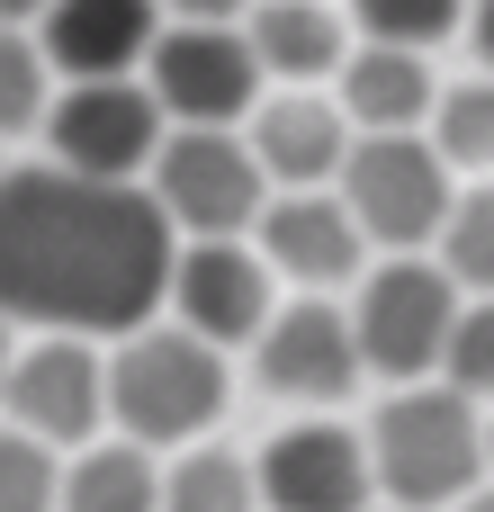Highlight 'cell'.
I'll return each instance as SVG.
<instances>
[{"label":"cell","mask_w":494,"mask_h":512,"mask_svg":"<svg viewBox=\"0 0 494 512\" xmlns=\"http://www.w3.org/2000/svg\"><path fill=\"white\" fill-rule=\"evenodd\" d=\"M180 225L135 180L18 162L0 198V288L36 333H144L171 306Z\"/></svg>","instance_id":"obj_1"},{"label":"cell","mask_w":494,"mask_h":512,"mask_svg":"<svg viewBox=\"0 0 494 512\" xmlns=\"http://www.w3.org/2000/svg\"><path fill=\"white\" fill-rule=\"evenodd\" d=\"M369 459H378V495L405 512H450L477 495V477L494 468L477 396L450 378H414L369 414Z\"/></svg>","instance_id":"obj_2"},{"label":"cell","mask_w":494,"mask_h":512,"mask_svg":"<svg viewBox=\"0 0 494 512\" xmlns=\"http://www.w3.org/2000/svg\"><path fill=\"white\" fill-rule=\"evenodd\" d=\"M234 378H225V342L189 333L180 315L171 324H144V333H117L108 351V414L126 441H153V450H189L216 414H225Z\"/></svg>","instance_id":"obj_3"},{"label":"cell","mask_w":494,"mask_h":512,"mask_svg":"<svg viewBox=\"0 0 494 512\" xmlns=\"http://www.w3.org/2000/svg\"><path fill=\"white\" fill-rule=\"evenodd\" d=\"M459 315H468V288H459V270H450V261H423V252L378 261V270L360 279V297H351V324H360L369 378H396V387L441 378Z\"/></svg>","instance_id":"obj_4"},{"label":"cell","mask_w":494,"mask_h":512,"mask_svg":"<svg viewBox=\"0 0 494 512\" xmlns=\"http://www.w3.org/2000/svg\"><path fill=\"white\" fill-rule=\"evenodd\" d=\"M450 171H459V162H450L432 135L387 126V135H360V144H351V162H342V198L360 207L369 243H387V252H423V243H441V225H450V207H459Z\"/></svg>","instance_id":"obj_5"},{"label":"cell","mask_w":494,"mask_h":512,"mask_svg":"<svg viewBox=\"0 0 494 512\" xmlns=\"http://www.w3.org/2000/svg\"><path fill=\"white\" fill-rule=\"evenodd\" d=\"M45 144L63 171H90V180H153L162 144H171V108L153 81L135 72H108V81H72L45 117Z\"/></svg>","instance_id":"obj_6"},{"label":"cell","mask_w":494,"mask_h":512,"mask_svg":"<svg viewBox=\"0 0 494 512\" xmlns=\"http://www.w3.org/2000/svg\"><path fill=\"white\" fill-rule=\"evenodd\" d=\"M270 189V162H261V144L252 135H234V126H171V144H162V162H153V198L171 207V225L198 243V234H243V225H261V198Z\"/></svg>","instance_id":"obj_7"},{"label":"cell","mask_w":494,"mask_h":512,"mask_svg":"<svg viewBox=\"0 0 494 512\" xmlns=\"http://www.w3.org/2000/svg\"><path fill=\"white\" fill-rule=\"evenodd\" d=\"M261 72L270 63H261L243 18H171L153 63H144V81L162 90L171 126H234V117H252Z\"/></svg>","instance_id":"obj_8"},{"label":"cell","mask_w":494,"mask_h":512,"mask_svg":"<svg viewBox=\"0 0 494 512\" xmlns=\"http://www.w3.org/2000/svg\"><path fill=\"white\" fill-rule=\"evenodd\" d=\"M252 369H261V387L288 396V405H342V396L369 378V351H360V324H351L342 306L297 297V306H279L270 333L252 342Z\"/></svg>","instance_id":"obj_9"},{"label":"cell","mask_w":494,"mask_h":512,"mask_svg":"<svg viewBox=\"0 0 494 512\" xmlns=\"http://www.w3.org/2000/svg\"><path fill=\"white\" fill-rule=\"evenodd\" d=\"M9 423L45 432L54 450H81L108 414V360L90 351V333H45L9 360Z\"/></svg>","instance_id":"obj_10"},{"label":"cell","mask_w":494,"mask_h":512,"mask_svg":"<svg viewBox=\"0 0 494 512\" xmlns=\"http://www.w3.org/2000/svg\"><path fill=\"white\" fill-rule=\"evenodd\" d=\"M261 495L270 512H369L378 495V459H369V432L351 423H288L270 450H261Z\"/></svg>","instance_id":"obj_11"},{"label":"cell","mask_w":494,"mask_h":512,"mask_svg":"<svg viewBox=\"0 0 494 512\" xmlns=\"http://www.w3.org/2000/svg\"><path fill=\"white\" fill-rule=\"evenodd\" d=\"M171 315L207 342H261L270 333V252H252L243 234H198L180 243L171 270Z\"/></svg>","instance_id":"obj_12"},{"label":"cell","mask_w":494,"mask_h":512,"mask_svg":"<svg viewBox=\"0 0 494 512\" xmlns=\"http://www.w3.org/2000/svg\"><path fill=\"white\" fill-rule=\"evenodd\" d=\"M261 252H270V270H288L297 288H342V279H369L360 261H369V225H360V207L351 198H333V189H279L270 207H261Z\"/></svg>","instance_id":"obj_13"},{"label":"cell","mask_w":494,"mask_h":512,"mask_svg":"<svg viewBox=\"0 0 494 512\" xmlns=\"http://www.w3.org/2000/svg\"><path fill=\"white\" fill-rule=\"evenodd\" d=\"M162 27H171L162 0H54V9L36 18L54 72H72V81H108V72L153 63Z\"/></svg>","instance_id":"obj_14"},{"label":"cell","mask_w":494,"mask_h":512,"mask_svg":"<svg viewBox=\"0 0 494 512\" xmlns=\"http://www.w3.org/2000/svg\"><path fill=\"white\" fill-rule=\"evenodd\" d=\"M252 144H261V162H270L279 189H324L351 162V108H333L315 90H288V99L252 108Z\"/></svg>","instance_id":"obj_15"},{"label":"cell","mask_w":494,"mask_h":512,"mask_svg":"<svg viewBox=\"0 0 494 512\" xmlns=\"http://www.w3.org/2000/svg\"><path fill=\"white\" fill-rule=\"evenodd\" d=\"M342 108H351V126H360V135H387V126H423V117L441 108L423 45H378V36H369V45L342 63Z\"/></svg>","instance_id":"obj_16"},{"label":"cell","mask_w":494,"mask_h":512,"mask_svg":"<svg viewBox=\"0 0 494 512\" xmlns=\"http://www.w3.org/2000/svg\"><path fill=\"white\" fill-rule=\"evenodd\" d=\"M252 45H261V63L279 72V81H324V72H342L351 54H342V18L324 9V0H252Z\"/></svg>","instance_id":"obj_17"},{"label":"cell","mask_w":494,"mask_h":512,"mask_svg":"<svg viewBox=\"0 0 494 512\" xmlns=\"http://www.w3.org/2000/svg\"><path fill=\"white\" fill-rule=\"evenodd\" d=\"M162 477L153 441H99L63 468V512H162Z\"/></svg>","instance_id":"obj_18"},{"label":"cell","mask_w":494,"mask_h":512,"mask_svg":"<svg viewBox=\"0 0 494 512\" xmlns=\"http://www.w3.org/2000/svg\"><path fill=\"white\" fill-rule=\"evenodd\" d=\"M261 459H234V450H180L171 477H162V512H261Z\"/></svg>","instance_id":"obj_19"},{"label":"cell","mask_w":494,"mask_h":512,"mask_svg":"<svg viewBox=\"0 0 494 512\" xmlns=\"http://www.w3.org/2000/svg\"><path fill=\"white\" fill-rule=\"evenodd\" d=\"M54 54H45V36L36 27H9V45H0V126L9 135H45V117H54Z\"/></svg>","instance_id":"obj_20"},{"label":"cell","mask_w":494,"mask_h":512,"mask_svg":"<svg viewBox=\"0 0 494 512\" xmlns=\"http://www.w3.org/2000/svg\"><path fill=\"white\" fill-rule=\"evenodd\" d=\"M432 144H441L459 171H494V72H486V81L441 90V108H432Z\"/></svg>","instance_id":"obj_21"},{"label":"cell","mask_w":494,"mask_h":512,"mask_svg":"<svg viewBox=\"0 0 494 512\" xmlns=\"http://www.w3.org/2000/svg\"><path fill=\"white\" fill-rule=\"evenodd\" d=\"M0 512H63V468H54L45 432L9 423V441H0Z\"/></svg>","instance_id":"obj_22"},{"label":"cell","mask_w":494,"mask_h":512,"mask_svg":"<svg viewBox=\"0 0 494 512\" xmlns=\"http://www.w3.org/2000/svg\"><path fill=\"white\" fill-rule=\"evenodd\" d=\"M441 261L459 270L468 297H494V189H459V207L441 225Z\"/></svg>","instance_id":"obj_23"},{"label":"cell","mask_w":494,"mask_h":512,"mask_svg":"<svg viewBox=\"0 0 494 512\" xmlns=\"http://www.w3.org/2000/svg\"><path fill=\"white\" fill-rule=\"evenodd\" d=\"M351 18L378 45H441L468 27V0H351Z\"/></svg>","instance_id":"obj_24"},{"label":"cell","mask_w":494,"mask_h":512,"mask_svg":"<svg viewBox=\"0 0 494 512\" xmlns=\"http://www.w3.org/2000/svg\"><path fill=\"white\" fill-rule=\"evenodd\" d=\"M441 378H450V387H468L477 405L494 396V297H468V315H459V333H450Z\"/></svg>","instance_id":"obj_25"},{"label":"cell","mask_w":494,"mask_h":512,"mask_svg":"<svg viewBox=\"0 0 494 512\" xmlns=\"http://www.w3.org/2000/svg\"><path fill=\"white\" fill-rule=\"evenodd\" d=\"M468 45H477V63L494 72V0H468Z\"/></svg>","instance_id":"obj_26"},{"label":"cell","mask_w":494,"mask_h":512,"mask_svg":"<svg viewBox=\"0 0 494 512\" xmlns=\"http://www.w3.org/2000/svg\"><path fill=\"white\" fill-rule=\"evenodd\" d=\"M171 18H252V0H162Z\"/></svg>","instance_id":"obj_27"},{"label":"cell","mask_w":494,"mask_h":512,"mask_svg":"<svg viewBox=\"0 0 494 512\" xmlns=\"http://www.w3.org/2000/svg\"><path fill=\"white\" fill-rule=\"evenodd\" d=\"M0 9H9V27H36V18H45L54 0H0Z\"/></svg>","instance_id":"obj_28"},{"label":"cell","mask_w":494,"mask_h":512,"mask_svg":"<svg viewBox=\"0 0 494 512\" xmlns=\"http://www.w3.org/2000/svg\"><path fill=\"white\" fill-rule=\"evenodd\" d=\"M450 512H494V486H477V495H468V504H450Z\"/></svg>","instance_id":"obj_29"},{"label":"cell","mask_w":494,"mask_h":512,"mask_svg":"<svg viewBox=\"0 0 494 512\" xmlns=\"http://www.w3.org/2000/svg\"><path fill=\"white\" fill-rule=\"evenodd\" d=\"M486 450H494V423H486Z\"/></svg>","instance_id":"obj_30"},{"label":"cell","mask_w":494,"mask_h":512,"mask_svg":"<svg viewBox=\"0 0 494 512\" xmlns=\"http://www.w3.org/2000/svg\"><path fill=\"white\" fill-rule=\"evenodd\" d=\"M396 512H405V504H396Z\"/></svg>","instance_id":"obj_31"}]
</instances>
